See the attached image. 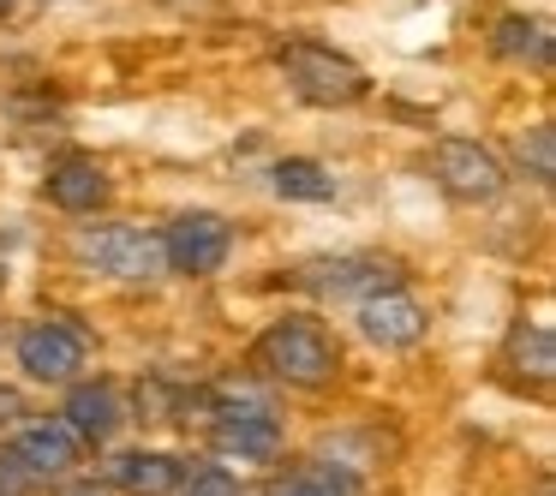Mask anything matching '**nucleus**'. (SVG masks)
<instances>
[{
    "instance_id": "1",
    "label": "nucleus",
    "mask_w": 556,
    "mask_h": 496,
    "mask_svg": "<svg viewBox=\"0 0 556 496\" xmlns=\"http://www.w3.org/2000/svg\"><path fill=\"white\" fill-rule=\"evenodd\" d=\"M252 365L264 377H276V383H288V389H324V383H336V371H341V347L329 341L324 323H312V317H281V323H269L264 335H257Z\"/></svg>"
},
{
    "instance_id": "2",
    "label": "nucleus",
    "mask_w": 556,
    "mask_h": 496,
    "mask_svg": "<svg viewBox=\"0 0 556 496\" xmlns=\"http://www.w3.org/2000/svg\"><path fill=\"white\" fill-rule=\"evenodd\" d=\"M276 66H281L293 97L312 102V109H353V102L371 97L365 66L348 61V54H336V49H324V42H281Z\"/></svg>"
},
{
    "instance_id": "3",
    "label": "nucleus",
    "mask_w": 556,
    "mask_h": 496,
    "mask_svg": "<svg viewBox=\"0 0 556 496\" xmlns=\"http://www.w3.org/2000/svg\"><path fill=\"white\" fill-rule=\"evenodd\" d=\"M293 288L317 293V300H377V293L401 288V264L395 257H371V252H348V257H317V264L293 269Z\"/></svg>"
},
{
    "instance_id": "4",
    "label": "nucleus",
    "mask_w": 556,
    "mask_h": 496,
    "mask_svg": "<svg viewBox=\"0 0 556 496\" xmlns=\"http://www.w3.org/2000/svg\"><path fill=\"white\" fill-rule=\"evenodd\" d=\"M85 264H97L102 276H121V281H150L168 269L162 257V233L150 228H132V221H109V228H85L73 245Z\"/></svg>"
},
{
    "instance_id": "5",
    "label": "nucleus",
    "mask_w": 556,
    "mask_h": 496,
    "mask_svg": "<svg viewBox=\"0 0 556 496\" xmlns=\"http://www.w3.org/2000/svg\"><path fill=\"white\" fill-rule=\"evenodd\" d=\"M431 174L437 186H443V198H455V204H496L503 198V162L491 156L484 144H472V138H443V144L431 150Z\"/></svg>"
},
{
    "instance_id": "6",
    "label": "nucleus",
    "mask_w": 556,
    "mask_h": 496,
    "mask_svg": "<svg viewBox=\"0 0 556 496\" xmlns=\"http://www.w3.org/2000/svg\"><path fill=\"white\" fill-rule=\"evenodd\" d=\"M228 252H233V228L216 209H186V216H174L162 228V257L180 276H216L228 264Z\"/></svg>"
},
{
    "instance_id": "7",
    "label": "nucleus",
    "mask_w": 556,
    "mask_h": 496,
    "mask_svg": "<svg viewBox=\"0 0 556 496\" xmlns=\"http://www.w3.org/2000/svg\"><path fill=\"white\" fill-rule=\"evenodd\" d=\"M85 353H90L85 329L66 323V317H42V323H30L25 335H18V365H25V377H37V383H73Z\"/></svg>"
},
{
    "instance_id": "8",
    "label": "nucleus",
    "mask_w": 556,
    "mask_h": 496,
    "mask_svg": "<svg viewBox=\"0 0 556 496\" xmlns=\"http://www.w3.org/2000/svg\"><path fill=\"white\" fill-rule=\"evenodd\" d=\"M42 192H49V204L66 209V216H97V209L114 198V180H109L102 162L66 156V162H54V168L42 174Z\"/></svg>"
},
{
    "instance_id": "9",
    "label": "nucleus",
    "mask_w": 556,
    "mask_h": 496,
    "mask_svg": "<svg viewBox=\"0 0 556 496\" xmlns=\"http://www.w3.org/2000/svg\"><path fill=\"white\" fill-rule=\"evenodd\" d=\"M359 329L377 347H413V341H425L431 317H425V305L413 300V293L395 288V293H377V300L359 305Z\"/></svg>"
},
{
    "instance_id": "10",
    "label": "nucleus",
    "mask_w": 556,
    "mask_h": 496,
    "mask_svg": "<svg viewBox=\"0 0 556 496\" xmlns=\"http://www.w3.org/2000/svg\"><path fill=\"white\" fill-rule=\"evenodd\" d=\"M13 460L25 467V479H61V472H73V460H78V436L66 431L61 419L25 424V431H18Z\"/></svg>"
},
{
    "instance_id": "11",
    "label": "nucleus",
    "mask_w": 556,
    "mask_h": 496,
    "mask_svg": "<svg viewBox=\"0 0 556 496\" xmlns=\"http://www.w3.org/2000/svg\"><path fill=\"white\" fill-rule=\"evenodd\" d=\"M121 389L114 383H78L73 395H66V431L78 436V443H109L114 431H121Z\"/></svg>"
},
{
    "instance_id": "12",
    "label": "nucleus",
    "mask_w": 556,
    "mask_h": 496,
    "mask_svg": "<svg viewBox=\"0 0 556 496\" xmlns=\"http://www.w3.org/2000/svg\"><path fill=\"white\" fill-rule=\"evenodd\" d=\"M109 479L132 496H168L180 491V460L162 455V448H126V455L109 460Z\"/></svg>"
},
{
    "instance_id": "13",
    "label": "nucleus",
    "mask_w": 556,
    "mask_h": 496,
    "mask_svg": "<svg viewBox=\"0 0 556 496\" xmlns=\"http://www.w3.org/2000/svg\"><path fill=\"white\" fill-rule=\"evenodd\" d=\"M491 49L503 54V61L515 66H551V30H544V18H527V13H503L491 30Z\"/></svg>"
},
{
    "instance_id": "14",
    "label": "nucleus",
    "mask_w": 556,
    "mask_h": 496,
    "mask_svg": "<svg viewBox=\"0 0 556 496\" xmlns=\"http://www.w3.org/2000/svg\"><path fill=\"white\" fill-rule=\"evenodd\" d=\"M269 186H276L288 204H329V198H336V174L312 156H281L276 168H269Z\"/></svg>"
},
{
    "instance_id": "15",
    "label": "nucleus",
    "mask_w": 556,
    "mask_h": 496,
    "mask_svg": "<svg viewBox=\"0 0 556 496\" xmlns=\"http://www.w3.org/2000/svg\"><path fill=\"white\" fill-rule=\"evenodd\" d=\"M216 448L222 455H240V460H269L281 448V424L276 419H222Z\"/></svg>"
},
{
    "instance_id": "16",
    "label": "nucleus",
    "mask_w": 556,
    "mask_h": 496,
    "mask_svg": "<svg viewBox=\"0 0 556 496\" xmlns=\"http://www.w3.org/2000/svg\"><path fill=\"white\" fill-rule=\"evenodd\" d=\"M508 365H515L520 377H532V383H551L556 371V341L544 323H515V335H508Z\"/></svg>"
},
{
    "instance_id": "17",
    "label": "nucleus",
    "mask_w": 556,
    "mask_h": 496,
    "mask_svg": "<svg viewBox=\"0 0 556 496\" xmlns=\"http://www.w3.org/2000/svg\"><path fill=\"white\" fill-rule=\"evenodd\" d=\"M515 156H520V168H527L539 186H551V174H556V132H551V126H532V132L520 138Z\"/></svg>"
},
{
    "instance_id": "18",
    "label": "nucleus",
    "mask_w": 556,
    "mask_h": 496,
    "mask_svg": "<svg viewBox=\"0 0 556 496\" xmlns=\"http://www.w3.org/2000/svg\"><path fill=\"white\" fill-rule=\"evenodd\" d=\"M180 496H240V484L222 467H198V472H180Z\"/></svg>"
},
{
    "instance_id": "19",
    "label": "nucleus",
    "mask_w": 556,
    "mask_h": 496,
    "mask_svg": "<svg viewBox=\"0 0 556 496\" xmlns=\"http://www.w3.org/2000/svg\"><path fill=\"white\" fill-rule=\"evenodd\" d=\"M276 496H341V491L329 479H293L288 491H276Z\"/></svg>"
},
{
    "instance_id": "20",
    "label": "nucleus",
    "mask_w": 556,
    "mask_h": 496,
    "mask_svg": "<svg viewBox=\"0 0 556 496\" xmlns=\"http://www.w3.org/2000/svg\"><path fill=\"white\" fill-rule=\"evenodd\" d=\"M18 412H25V395L0 383V424H7V419H18Z\"/></svg>"
},
{
    "instance_id": "21",
    "label": "nucleus",
    "mask_w": 556,
    "mask_h": 496,
    "mask_svg": "<svg viewBox=\"0 0 556 496\" xmlns=\"http://www.w3.org/2000/svg\"><path fill=\"white\" fill-rule=\"evenodd\" d=\"M66 496H109V491H102V484H73Z\"/></svg>"
},
{
    "instance_id": "22",
    "label": "nucleus",
    "mask_w": 556,
    "mask_h": 496,
    "mask_svg": "<svg viewBox=\"0 0 556 496\" xmlns=\"http://www.w3.org/2000/svg\"><path fill=\"white\" fill-rule=\"evenodd\" d=\"M13 7H18V0H0V18H7V13H13Z\"/></svg>"
}]
</instances>
